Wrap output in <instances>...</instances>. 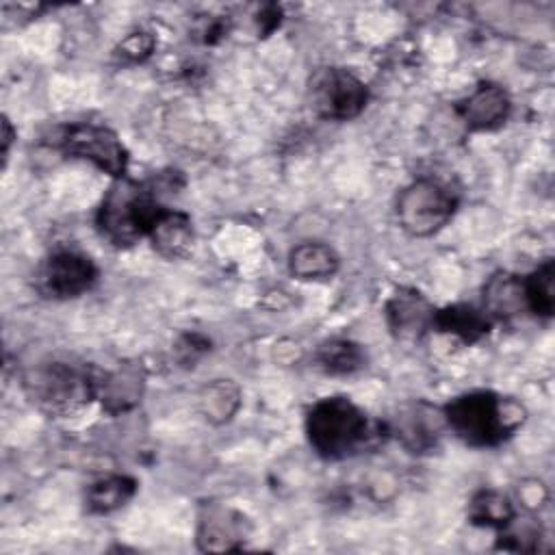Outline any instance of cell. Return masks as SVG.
Segmentation results:
<instances>
[{"instance_id": "cell-1", "label": "cell", "mask_w": 555, "mask_h": 555, "mask_svg": "<svg viewBox=\"0 0 555 555\" xmlns=\"http://www.w3.org/2000/svg\"><path fill=\"white\" fill-rule=\"evenodd\" d=\"M100 371L72 360L39 362L24 375L28 399L50 418H67L82 412L100 397Z\"/></svg>"}, {"instance_id": "cell-2", "label": "cell", "mask_w": 555, "mask_h": 555, "mask_svg": "<svg viewBox=\"0 0 555 555\" xmlns=\"http://www.w3.org/2000/svg\"><path fill=\"white\" fill-rule=\"evenodd\" d=\"M442 414L447 427L470 447H494L525 421L520 403L490 390L464 392L451 399Z\"/></svg>"}, {"instance_id": "cell-3", "label": "cell", "mask_w": 555, "mask_h": 555, "mask_svg": "<svg viewBox=\"0 0 555 555\" xmlns=\"http://www.w3.org/2000/svg\"><path fill=\"white\" fill-rule=\"evenodd\" d=\"M312 449L325 460H343L364 449L377 434L366 414L347 397H325L306 418Z\"/></svg>"}, {"instance_id": "cell-4", "label": "cell", "mask_w": 555, "mask_h": 555, "mask_svg": "<svg viewBox=\"0 0 555 555\" xmlns=\"http://www.w3.org/2000/svg\"><path fill=\"white\" fill-rule=\"evenodd\" d=\"M163 208L156 186L119 178L98 208V228L113 245L126 247L147 236Z\"/></svg>"}, {"instance_id": "cell-5", "label": "cell", "mask_w": 555, "mask_h": 555, "mask_svg": "<svg viewBox=\"0 0 555 555\" xmlns=\"http://www.w3.org/2000/svg\"><path fill=\"white\" fill-rule=\"evenodd\" d=\"M455 206L457 197L447 184L434 178H421L399 193L397 219L410 236L423 238L442 230L451 221Z\"/></svg>"}, {"instance_id": "cell-6", "label": "cell", "mask_w": 555, "mask_h": 555, "mask_svg": "<svg viewBox=\"0 0 555 555\" xmlns=\"http://www.w3.org/2000/svg\"><path fill=\"white\" fill-rule=\"evenodd\" d=\"M310 102L319 117L349 121L364 111L369 89L356 74L340 67H327L314 76L310 85Z\"/></svg>"}, {"instance_id": "cell-7", "label": "cell", "mask_w": 555, "mask_h": 555, "mask_svg": "<svg viewBox=\"0 0 555 555\" xmlns=\"http://www.w3.org/2000/svg\"><path fill=\"white\" fill-rule=\"evenodd\" d=\"M59 145L65 154L89 160L104 173L113 178H124L128 167V152L119 137L106 128L95 124H74L65 128L59 139Z\"/></svg>"}, {"instance_id": "cell-8", "label": "cell", "mask_w": 555, "mask_h": 555, "mask_svg": "<svg viewBox=\"0 0 555 555\" xmlns=\"http://www.w3.org/2000/svg\"><path fill=\"white\" fill-rule=\"evenodd\" d=\"M98 278L93 260L74 249H59L37 271V291L48 299H74L87 293Z\"/></svg>"}, {"instance_id": "cell-9", "label": "cell", "mask_w": 555, "mask_h": 555, "mask_svg": "<svg viewBox=\"0 0 555 555\" xmlns=\"http://www.w3.org/2000/svg\"><path fill=\"white\" fill-rule=\"evenodd\" d=\"M247 516L228 505H206L197 522V546L202 551H236L249 538Z\"/></svg>"}, {"instance_id": "cell-10", "label": "cell", "mask_w": 555, "mask_h": 555, "mask_svg": "<svg viewBox=\"0 0 555 555\" xmlns=\"http://www.w3.org/2000/svg\"><path fill=\"white\" fill-rule=\"evenodd\" d=\"M442 427H447L442 410L418 401L397 414L392 431L410 453H425L438 444Z\"/></svg>"}, {"instance_id": "cell-11", "label": "cell", "mask_w": 555, "mask_h": 555, "mask_svg": "<svg viewBox=\"0 0 555 555\" xmlns=\"http://www.w3.org/2000/svg\"><path fill=\"white\" fill-rule=\"evenodd\" d=\"M436 310L414 288H399L386 304L390 332L401 340H418L427 330H434Z\"/></svg>"}, {"instance_id": "cell-12", "label": "cell", "mask_w": 555, "mask_h": 555, "mask_svg": "<svg viewBox=\"0 0 555 555\" xmlns=\"http://www.w3.org/2000/svg\"><path fill=\"white\" fill-rule=\"evenodd\" d=\"M457 113L468 130H494L509 115V95L494 82H481L457 104Z\"/></svg>"}, {"instance_id": "cell-13", "label": "cell", "mask_w": 555, "mask_h": 555, "mask_svg": "<svg viewBox=\"0 0 555 555\" xmlns=\"http://www.w3.org/2000/svg\"><path fill=\"white\" fill-rule=\"evenodd\" d=\"M147 238L152 241V247L167 260H178L191 254L195 243V232L191 217L182 210L163 208L156 221L152 223Z\"/></svg>"}, {"instance_id": "cell-14", "label": "cell", "mask_w": 555, "mask_h": 555, "mask_svg": "<svg viewBox=\"0 0 555 555\" xmlns=\"http://www.w3.org/2000/svg\"><path fill=\"white\" fill-rule=\"evenodd\" d=\"M434 330L451 334L464 343H477L490 330V317L468 304H453L434 314Z\"/></svg>"}, {"instance_id": "cell-15", "label": "cell", "mask_w": 555, "mask_h": 555, "mask_svg": "<svg viewBox=\"0 0 555 555\" xmlns=\"http://www.w3.org/2000/svg\"><path fill=\"white\" fill-rule=\"evenodd\" d=\"M340 258L338 254L317 241H308L297 245L288 254V271L299 280H325L338 271Z\"/></svg>"}, {"instance_id": "cell-16", "label": "cell", "mask_w": 555, "mask_h": 555, "mask_svg": "<svg viewBox=\"0 0 555 555\" xmlns=\"http://www.w3.org/2000/svg\"><path fill=\"white\" fill-rule=\"evenodd\" d=\"M137 492V481L128 475H108L93 481L85 492V505L93 514H111L124 507Z\"/></svg>"}, {"instance_id": "cell-17", "label": "cell", "mask_w": 555, "mask_h": 555, "mask_svg": "<svg viewBox=\"0 0 555 555\" xmlns=\"http://www.w3.org/2000/svg\"><path fill=\"white\" fill-rule=\"evenodd\" d=\"M143 390V375L137 366H121L115 373H104L100 384V397L111 412H121L134 405Z\"/></svg>"}, {"instance_id": "cell-18", "label": "cell", "mask_w": 555, "mask_h": 555, "mask_svg": "<svg viewBox=\"0 0 555 555\" xmlns=\"http://www.w3.org/2000/svg\"><path fill=\"white\" fill-rule=\"evenodd\" d=\"M317 366L327 375H351L366 362L364 349L347 338H332L319 345L314 353Z\"/></svg>"}, {"instance_id": "cell-19", "label": "cell", "mask_w": 555, "mask_h": 555, "mask_svg": "<svg viewBox=\"0 0 555 555\" xmlns=\"http://www.w3.org/2000/svg\"><path fill=\"white\" fill-rule=\"evenodd\" d=\"M522 282V299L525 308L535 317H553L555 310V262H542L533 273H529Z\"/></svg>"}, {"instance_id": "cell-20", "label": "cell", "mask_w": 555, "mask_h": 555, "mask_svg": "<svg viewBox=\"0 0 555 555\" xmlns=\"http://www.w3.org/2000/svg\"><path fill=\"white\" fill-rule=\"evenodd\" d=\"M197 403L204 418L219 425L234 416L241 403V392H238V386L232 384L230 379H215L212 384L202 388Z\"/></svg>"}, {"instance_id": "cell-21", "label": "cell", "mask_w": 555, "mask_h": 555, "mask_svg": "<svg viewBox=\"0 0 555 555\" xmlns=\"http://www.w3.org/2000/svg\"><path fill=\"white\" fill-rule=\"evenodd\" d=\"M514 516L516 512L512 501L496 490L477 492L468 505V518L479 527H494L501 531L514 520Z\"/></svg>"}, {"instance_id": "cell-22", "label": "cell", "mask_w": 555, "mask_h": 555, "mask_svg": "<svg viewBox=\"0 0 555 555\" xmlns=\"http://www.w3.org/2000/svg\"><path fill=\"white\" fill-rule=\"evenodd\" d=\"M525 306L522 299V282L514 275L499 273L486 286V312L488 317H507L514 314L518 306Z\"/></svg>"}, {"instance_id": "cell-23", "label": "cell", "mask_w": 555, "mask_h": 555, "mask_svg": "<svg viewBox=\"0 0 555 555\" xmlns=\"http://www.w3.org/2000/svg\"><path fill=\"white\" fill-rule=\"evenodd\" d=\"M154 50V37L150 33H130L117 48V56L130 63L143 61Z\"/></svg>"}, {"instance_id": "cell-24", "label": "cell", "mask_w": 555, "mask_h": 555, "mask_svg": "<svg viewBox=\"0 0 555 555\" xmlns=\"http://www.w3.org/2000/svg\"><path fill=\"white\" fill-rule=\"evenodd\" d=\"M208 349V343L204 340V338H199L197 334H189V336H184L182 338V343L178 345V351L180 353H184L182 356V362H195V358L199 356V353H204Z\"/></svg>"}, {"instance_id": "cell-25", "label": "cell", "mask_w": 555, "mask_h": 555, "mask_svg": "<svg viewBox=\"0 0 555 555\" xmlns=\"http://www.w3.org/2000/svg\"><path fill=\"white\" fill-rule=\"evenodd\" d=\"M13 137H15V132H13V128H11V121L7 119V117H2V158L7 160V156H9V147H11V143H13Z\"/></svg>"}]
</instances>
